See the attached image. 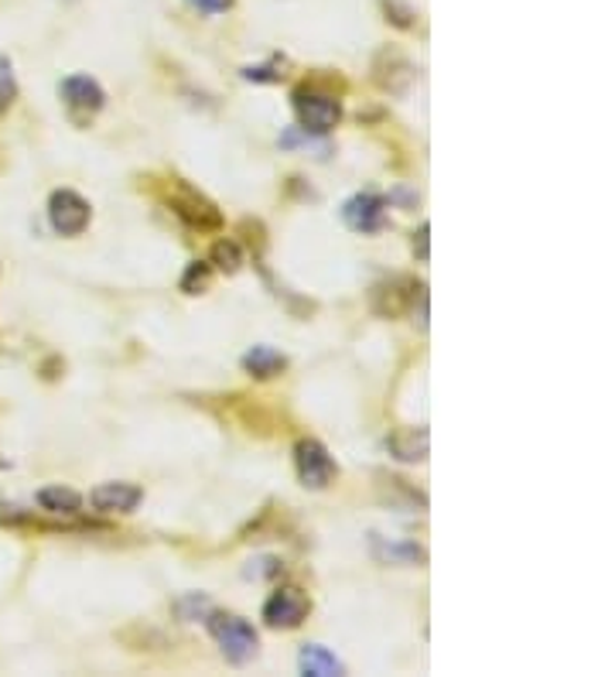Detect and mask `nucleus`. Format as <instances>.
<instances>
[{
    "label": "nucleus",
    "mask_w": 615,
    "mask_h": 677,
    "mask_svg": "<svg viewBox=\"0 0 615 677\" xmlns=\"http://www.w3.org/2000/svg\"><path fill=\"white\" fill-rule=\"evenodd\" d=\"M205 626H209L212 639L220 644V650H223V657L230 664L243 667V664H250L253 657H257L261 633L253 630L243 616H236V613H209Z\"/></svg>",
    "instance_id": "nucleus-1"
},
{
    "label": "nucleus",
    "mask_w": 615,
    "mask_h": 677,
    "mask_svg": "<svg viewBox=\"0 0 615 677\" xmlns=\"http://www.w3.org/2000/svg\"><path fill=\"white\" fill-rule=\"evenodd\" d=\"M291 106H295V117H298L301 130H308L315 137L332 134L342 124V99L332 96V93H325V89L301 86V89H295Z\"/></svg>",
    "instance_id": "nucleus-2"
},
{
    "label": "nucleus",
    "mask_w": 615,
    "mask_h": 677,
    "mask_svg": "<svg viewBox=\"0 0 615 677\" xmlns=\"http://www.w3.org/2000/svg\"><path fill=\"white\" fill-rule=\"evenodd\" d=\"M295 469H298V479L305 489H329L339 476V466L336 458L329 455V448H325L318 438H301L295 445Z\"/></svg>",
    "instance_id": "nucleus-3"
},
{
    "label": "nucleus",
    "mask_w": 615,
    "mask_h": 677,
    "mask_svg": "<svg viewBox=\"0 0 615 677\" xmlns=\"http://www.w3.org/2000/svg\"><path fill=\"white\" fill-rule=\"evenodd\" d=\"M93 220V205L72 189H55L49 195V223L59 236H79Z\"/></svg>",
    "instance_id": "nucleus-4"
},
{
    "label": "nucleus",
    "mask_w": 615,
    "mask_h": 677,
    "mask_svg": "<svg viewBox=\"0 0 615 677\" xmlns=\"http://www.w3.org/2000/svg\"><path fill=\"white\" fill-rule=\"evenodd\" d=\"M311 613V602L301 589L284 585L277 592H271V599L264 602V623L271 630H298Z\"/></svg>",
    "instance_id": "nucleus-5"
},
{
    "label": "nucleus",
    "mask_w": 615,
    "mask_h": 677,
    "mask_svg": "<svg viewBox=\"0 0 615 677\" xmlns=\"http://www.w3.org/2000/svg\"><path fill=\"white\" fill-rule=\"evenodd\" d=\"M342 223L352 233H380L386 226V199L377 192H356L342 202Z\"/></svg>",
    "instance_id": "nucleus-6"
},
{
    "label": "nucleus",
    "mask_w": 615,
    "mask_h": 677,
    "mask_svg": "<svg viewBox=\"0 0 615 677\" xmlns=\"http://www.w3.org/2000/svg\"><path fill=\"white\" fill-rule=\"evenodd\" d=\"M171 212L174 216H182L189 226L195 230H215L223 223L220 209H215L205 195H199L192 186L185 182H174V192H171Z\"/></svg>",
    "instance_id": "nucleus-7"
},
{
    "label": "nucleus",
    "mask_w": 615,
    "mask_h": 677,
    "mask_svg": "<svg viewBox=\"0 0 615 677\" xmlns=\"http://www.w3.org/2000/svg\"><path fill=\"white\" fill-rule=\"evenodd\" d=\"M59 96H62V103L68 106L72 114H99L103 106H106V89L93 80V76H86V73H76V76H68V80H62L59 83Z\"/></svg>",
    "instance_id": "nucleus-8"
},
{
    "label": "nucleus",
    "mask_w": 615,
    "mask_h": 677,
    "mask_svg": "<svg viewBox=\"0 0 615 677\" xmlns=\"http://www.w3.org/2000/svg\"><path fill=\"white\" fill-rule=\"evenodd\" d=\"M144 500V489L134 486V483H99L93 493H89V504L96 514H134Z\"/></svg>",
    "instance_id": "nucleus-9"
},
{
    "label": "nucleus",
    "mask_w": 615,
    "mask_h": 677,
    "mask_svg": "<svg viewBox=\"0 0 615 677\" xmlns=\"http://www.w3.org/2000/svg\"><path fill=\"white\" fill-rule=\"evenodd\" d=\"M243 370L253 377V380H274L287 370V356L274 346H253L243 352Z\"/></svg>",
    "instance_id": "nucleus-10"
},
{
    "label": "nucleus",
    "mask_w": 615,
    "mask_h": 677,
    "mask_svg": "<svg viewBox=\"0 0 615 677\" xmlns=\"http://www.w3.org/2000/svg\"><path fill=\"white\" fill-rule=\"evenodd\" d=\"M298 667L308 677H339L346 670L342 660L329 647H321V644H305L301 654H298Z\"/></svg>",
    "instance_id": "nucleus-11"
},
{
    "label": "nucleus",
    "mask_w": 615,
    "mask_h": 677,
    "mask_svg": "<svg viewBox=\"0 0 615 677\" xmlns=\"http://www.w3.org/2000/svg\"><path fill=\"white\" fill-rule=\"evenodd\" d=\"M34 500H39V507L45 514H59V517H72V514L83 510V496L68 486H45V489H39Z\"/></svg>",
    "instance_id": "nucleus-12"
},
{
    "label": "nucleus",
    "mask_w": 615,
    "mask_h": 677,
    "mask_svg": "<svg viewBox=\"0 0 615 677\" xmlns=\"http://www.w3.org/2000/svg\"><path fill=\"white\" fill-rule=\"evenodd\" d=\"M209 264L212 267H220L223 274H236L246 257H243V246L236 240H215L212 243V251H209Z\"/></svg>",
    "instance_id": "nucleus-13"
},
{
    "label": "nucleus",
    "mask_w": 615,
    "mask_h": 677,
    "mask_svg": "<svg viewBox=\"0 0 615 677\" xmlns=\"http://www.w3.org/2000/svg\"><path fill=\"white\" fill-rule=\"evenodd\" d=\"M386 448L401 458V462H421L427 455V432H401L386 442Z\"/></svg>",
    "instance_id": "nucleus-14"
},
{
    "label": "nucleus",
    "mask_w": 615,
    "mask_h": 677,
    "mask_svg": "<svg viewBox=\"0 0 615 677\" xmlns=\"http://www.w3.org/2000/svg\"><path fill=\"white\" fill-rule=\"evenodd\" d=\"M18 99V76H14V62L8 55H0V114H8Z\"/></svg>",
    "instance_id": "nucleus-15"
},
{
    "label": "nucleus",
    "mask_w": 615,
    "mask_h": 677,
    "mask_svg": "<svg viewBox=\"0 0 615 677\" xmlns=\"http://www.w3.org/2000/svg\"><path fill=\"white\" fill-rule=\"evenodd\" d=\"M209 277H212V264L205 261H192L182 274V292L185 295H205L209 292Z\"/></svg>",
    "instance_id": "nucleus-16"
},
{
    "label": "nucleus",
    "mask_w": 615,
    "mask_h": 677,
    "mask_svg": "<svg viewBox=\"0 0 615 677\" xmlns=\"http://www.w3.org/2000/svg\"><path fill=\"white\" fill-rule=\"evenodd\" d=\"M185 4L195 8L199 14H209V18H212V14H226V11L236 4V0H185Z\"/></svg>",
    "instance_id": "nucleus-17"
},
{
    "label": "nucleus",
    "mask_w": 615,
    "mask_h": 677,
    "mask_svg": "<svg viewBox=\"0 0 615 677\" xmlns=\"http://www.w3.org/2000/svg\"><path fill=\"white\" fill-rule=\"evenodd\" d=\"M427 233H431V226H427V223H421V230L414 233V254L421 257V264L427 261Z\"/></svg>",
    "instance_id": "nucleus-18"
},
{
    "label": "nucleus",
    "mask_w": 615,
    "mask_h": 677,
    "mask_svg": "<svg viewBox=\"0 0 615 677\" xmlns=\"http://www.w3.org/2000/svg\"><path fill=\"white\" fill-rule=\"evenodd\" d=\"M65 4H72V0H65Z\"/></svg>",
    "instance_id": "nucleus-19"
}]
</instances>
